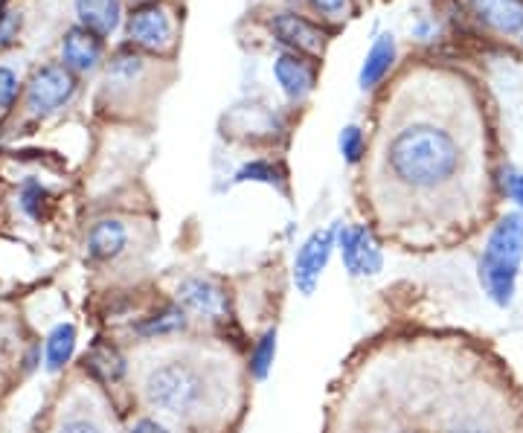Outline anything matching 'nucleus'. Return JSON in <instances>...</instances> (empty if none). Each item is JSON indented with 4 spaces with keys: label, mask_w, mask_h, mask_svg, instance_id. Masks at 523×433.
I'll use <instances>...</instances> for the list:
<instances>
[{
    "label": "nucleus",
    "mask_w": 523,
    "mask_h": 433,
    "mask_svg": "<svg viewBox=\"0 0 523 433\" xmlns=\"http://www.w3.org/2000/svg\"><path fill=\"white\" fill-rule=\"evenodd\" d=\"M462 169V146L445 125L401 111L381 140V160L375 169L378 198L413 204L448 189ZM387 201V204H390Z\"/></svg>",
    "instance_id": "f257e3e1"
},
{
    "label": "nucleus",
    "mask_w": 523,
    "mask_h": 433,
    "mask_svg": "<svg viewBox=\"0 0 523 433\" xmlns=\"http://www.w3.org/2000/svg\"><path fill=\"white\" fill-rule=\"evenodd\" d=\"M140 393L143 402L169 419L201 422L224 402V378L198 358L169 355L143 370Z\"/></svg>",
    "instance_id": "f03ea898"
},
{
    "label": "nucleus",
    "mask_w": 523,
    "mask_h": 433,
    "mask_svg": "<svg viewBox=\"0 0 523 433\" xmlns=\"http://www.w3.org/2000/svg\"><path fill=\"white\" fill-rule=\"evenodd\" d=\"M523 265V213H506L492 227L480 256V285L497 309H509L518 294Z\"/></svg>",
    "instance_id": "7ed1b4c3"
},
{
    "label": "nucleus",
    "mask_w": 523,
    "mask_h": 433,
    "mask_svg": "<svg viewBox=\"0 0 523 433\" xmlns=\"http://www.w3.org/2000/svg\"><path fill=\"white\" fill-rule=\"evenodd\" d=\"M175 303L201 323H224L230 314V297L227 288L213 277L192 274L184 277L175 288Z\"/></svg>",
    "instance_id": "20e7f679"
},
{
    "label": "nucleus",
    "mask_w": 523,
    "mask_h": 433,
    "mask_svg": "<svg viewBox=\"0 0 523 433\" xmlns=\"http://www.w3.org/2000/svg\"><path fill=\"white\" fill-rule=\"evenodd\" d=\"M338 250L343 259V271L352 279L378 277L384 271V248L367 224L340 227Z\"/></svg>",
    "instance_id": "39448f33"
},
{
    "label": "nucleus",
    "mask_w": 523,
    "mask_h": 433,
    "mask_svg": "<svg viewBox=\"0 0 523 433\" xmlns=\"http://www.w3.org/2000/svg\"><path fill=\"white\" fill-rule=\"evenodd\" d=\"M335 250H338V227H320L300 245L294 256V285L303 297H311L317 291Z\"/></svg>",
    "instance_id": "423d86ee"
},
{
    "label": "nucleus",
    "mask_w": 523,
    "mask_h": 433,
    "mask_svg": "<svg viewBox=\"0 0 523 433\" xmlns=\"http://www.w3.org/2000/svg\"><path fill=\"white\" fill-rule=\"evenodd\" d=\"M76 91V79L70 76V70H64L59 64L41 67L30 82L27 91V108L32 117H47L56 114L70 102V96Z\"/></svg>",
    "instance_id": "0eeeda50"
},
{
    "label": "nucleus",
    "mask_w": 523,
    "mask_h": 433,
    "mask_svg": "<svg viewBox=\"0 0 523 433\" xmlns=\"http://www.w3.org/2000/svg\"><path fill=\"white\" fill-rule=\"evenodd\" d=\"M128 35L134 44H140L146 50H163L172 41L169 15L160 6H140L128 21Z\"/></svg>",
    "instance_id": "6e6552de"
},
{
    "label": "nucleus",
    "mask_w": 523,
    "mask_h": 433,
    "mask_svg": "<svg viewBox=\"0 0 523 433\" xmlns=\"http://www.w3.org/2000/svg\"><path fill=\"white\" fill-rule=\"evenodd\" d=\"M189 314H186L178 303H166L157 311H152L149 317L137 320L134 323V335L146 338V341H163V338H175L181 335L186 326H189Z\"/></svg>",
    "instance_id": "1a4fd4ad"
},
{
    "label": "nucleus",
    "mask_w": 523,
    "mask_h": 433,
    "mask_svg": "<svg viewBox=\"0 0 523 433\" xmlns=\"http://www.w3.org/2000/svg\"><path fill=\"white\" fill-rule=\"evenodd\" d=\"M125 245H128V230H125L123 221H117V218L96 221L88 233V259L91 262H111L123 253Z\"/></svg>",
    "instance_id": "9d476101"
},
{
    "label": "nucleus",
    "mask_w": 523,
    "mask_h": 433,
    "mask_svg": "<svg viewBox=\"0 0 523 433\" xmlns=\"http://www.w3.org/2000/svg\"><path fill=\"white\" fill-rule=\"evenodd\" d=\"M271 27L279 35V41H285V44H291L303 53H320L323 50V32L317 30L314 24H308L306 18H300V15H291V12L277 15Z\"/></svg>",
    "instance_id": "9b49d317"
},
{
    "label": "nucleus",
    "mask_w": 523,
    "mask_h": 433,
    "mask_svg": "<svg viewBox=\"0 0 523 433\" xmlns=\"http://www.w3.org/2000/svg\"><path fill=\"white\" fill-rule=\"evenodd\" d=\"M64 64L79 70V73H88L96 67L99 56H102V47H99V35H93L91 30H70L64 38L62 47Z\"/></svg>",
    "instance_id": "f8f14e48"
},
{
    "label": "nucleus",
    "mask_w": 523,
    "mask_h": 433,
    "mask_svg": "<svg viewBox=\"0 0 523 433\" xmlns=\"http://www.w3.org/2000/svg\"><path fill=\"white\" fill-rule=\"evenodd\" d=\"M76 15L93 35H111L120 24V0H76Z\"/></svg>",
    "instance_id": "ddd939ff"
},
{
    "label": "nucleus",
    "mask_w": 523,
    "mask_h": 433,
    "mask_svg": "<svg viewBox=\"0 0 523 433\" xmlns=\"http://www.w3.org/2000/svg\"><path fill=\"white\" fill-rule=\"evenodd\" d=\"M274 76H277V82L282 85L288 99H303L314 88L311 67L297 56H279L277 64H274Z\"/></svg>",
    "instance_id": "4468645a"
},
{
    "label": "nucleus",
    "mask_w": 523,
    "mask_h": 433,
    "mask_svg": "<svg viewBox=\"0 0 523 433\" xmlns=\"http://www.w3.org/2000/svg\"><path fill=\"white\" fill-rule=\"evenodd\" d=\"M474 12L494 30H523V0H474Z\"/></svg>",
    "instance_id": "2eb2a0df"
},
{
    "label": "nucleus",
    "mask_w": 523,
    "mask_h": 433,
    "mask_svg": "<svg viewBox=\"0 0 523 433\" xmlns=\"http://www.w3.org/2000/svg\"><path fill=\"white\" fill-rule=\"evenodd\" d=\"M76 326L73 323H59L50 329L47 341H44V367L47 372H62L70 361H73V352H76Z\"/></svg>",
    "instance_id": "dca6fc26"
},
{
    "label": "nucleus",
    "mask_w": 523,
    "mask_h": 433,
    "mask_svg": "<svg viewBox=\"0 0 523 433\" xmlns=\"http://www.w3.org/2000/svg\"><path fill=\"white\" fill-rule=\"evenodd\" d=\"M393 59H396V41H393V35H378V41L372 44V50L367 53V62L361 67V88L364 91L375 88L387 76Z\"/></svg>",
    "instance_id": "f3484780"
},
{
    "label": "nucleus",
    "mask_w": 523,
    "mask_h": 433,
    "mask_svg": "<svg viewBox=\"0 0 523 433\" xmlns=\"http://www.w3.org/2000/svg\"><path fill=\"white\" fill-rule=\"evenodd\" d=\"M277 349H279V332L277 326L265 329L253 346H250V358H247V372L253 381H265L271 370H274V361H277Z\"/></svg>",
    "instance_id": "a211bd4d"
},
{
    "label": "nucleus",
    "mask_w": 523,
    "mask_h": 433,
    "mask_svg": "<svg viewBox=\"0 0 523 433\" xmlns=\"http://www.w3.org/2000/svg\"><path fill=\"white\" fill-rule=\"evenodd\" d=\"M85 364H88V370L99 381H111V384H117L125 375V370H128L123 355L114 346H108V343H96L91 349V355L85 358Z\"/></svg>",
    "instance_id": "6ab92c4d"
},
{
    "label": "nucleus",
    "mask_w": 523,
    "mask_h": 433,
    "mask_svg": "<svg viewBox=\"0 0 523 433\" xmlns=\"http://www.w3.org/2000/svg\"><path fill=\"white\" fill-rule=\"evenodd\" d=\"M53 433H108L105 425L85 410H67Z\"/></svg>",
    "instance_id": "aec40b11"
},
{
    "label": "nucleus",
    "mask_w": 523,
    "mask_h": 433,
    "mask_svg": "<svg viewBox=\"0 0 523 433\" xmlns=\"http://www.w3.org/2000/svg\"><path fill=\"white\" fill-rule=\"evenodd\" d=\"M340 155L343 160L349 163V166H355V163H361V157L367 152V140H364V131L358 128V125H346L343 131H340Z\"/></svg>",
    "instance_id": "412c9836"
},
{
    "label": "nucleus",
    "mask_w": 523,
    "mask_h": 433,
    "mask_svg": "<svg viewBox=\"0 0 523 433\" xmlns=\"http://www.w3.org/2000/svg\"><path fill=\"white\" fill-rule=\"evenodd\" d=\"M143 70V62L137 59V56H131V53H120L111 67H108V82H114V85H131L134 82V76Z\"/></svg>",
    "instance_id": "4be33fe9"
},
{
    "label": "nucleus",
    "mask_w": 523,
    "mask_h": 433,
    "mask_svg": "<svg viewBox=\"0 0 523 433\" xmlns=\"http://www.w3.org/2000/svg\"><path fill=\"white\" fill-rule=\"evenodd\" d=\"M236 181H256V184H277L279 172L274 169V163L268 160H253V163H245L239 172H236Z\"/></svg>",
    "instance_id": "5701e85b"
},
{
    "label": "nucleus",
    "mask_w": 523,
    "mask_h": 433,
    "mask_svg": "<svg viewBox=\"0 0 523 433\" xmlns=\"http://www.w3.org/2000/svg\"><path fill=\"white\" fill-rule=\"evenodd\" d=\"M44 201H47V189L38 184V181H27L21 189V207L30 218L44 216Z\"/></svg>",
    "instance_id": "b1692460"
},
{
    "label": "nucleus",
    "mask_w": 523,
    "mask_h": 433,
    "mask_svg": "<svg viewBox=\"0 0 523 433\" xmlns=\"http://www.w3.org/2000/svg\"><path fill=\"white\" fill-rule=\"evenodd\" d=\"M15 93H18V79H15V73L6 70V67H0V108H9L12 99H15Z\"/></svg>",
    "instance_id": "393cba45"
},
{
    "label": "nucleus",
    "mask_w": 523,
    "mask_h": 433,
    "mask_svg": "<svg viewBox=\"0 0 523 433\" xmlns=\"http://www.w3.org/2000/svg\"><path fill=\"white\" fill-rule=\"evenodd\" d=\"M128 433H172L160 419H154V416H143V419H137L131 428H128Z\"/></svg>",
    "instance_id": "a878e982"
},
{
    "label": "nucleus",
    "mask_w": 523,
    "mask_h": 433,
    "mask_svg": "<svg viewBox=\"0 0 523 433\" xmlns=\"http://www.w3.org/2000/svg\"><path fill=\"white\" fill-rule=\"evenodd\" d=\"M445 433H494V431L489 428V425L477 422V419H460V422H454Z\"/></svg>",
    "instance_id": "bb28decb"
},
{
    "label": "nucleus",
    "mask_w": 523,
    "mask_h": 433,
    "mask_svg": "<svg viewBox=\"0 0 523 433\" xmlns=\"http://www.w3.org/2000/svg\"><path fill=\"white\" fill-rule=\"evenodd\" d=\"M503 186H506V195L523 210V175H509Z\"/></svg>",
    "instance_id": "cd10ccee"
},
{
    "label": "nucleus",
    "mask_w": 523,
    "mask_h": 433,
    "mask_svg": "<svg viewBox=\"0 0 523 433\" xmlns=\"http://www.w3.org/2000/svg\"><path fill=\"white\" fill-rule=\"evenodd\" d=\"M320 12H326V15H340L343 12V6H346V0H311Z\"/></svg>",
    "instance_id": "c85d7f7f"
},
{
    "label": "nucleus",
    "mask_w": 523,
    "mask_h": 433,
    "mask_svg": "<svg viewBox=\"0 0 523 433\" xmlns=\"http://www.w3.org/2000/svg\"><path fill=\"white\" fill-rule=\"evenodd\" d=\"M396 433H428V431H422V428H401V431Z\"/></svg>",
    "instance_id": "c756f323"
}]
</instances>
